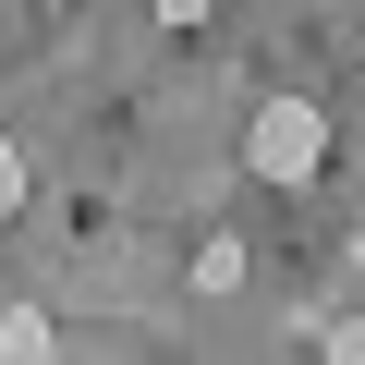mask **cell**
Returning <instances> with one entry per match:
<instances>
[{"mask_svg": "<svg viewBox=\"0 0 365 365\" xmlns=\"http://www.w3.org/2000/svg\"><path fill=\"white\" fill-rule=\"evenodd\" d=\"M317 353H341V365H365V317H317Z\"/></svg>", "mask_w": 365, "mask_h": 365, "instance_id": "cell-4", "label": "cell"}, {"mask_svg": "<svg viewBox=\"0 0 365 365\" xmlns=\"http://www.w3.org/2000/svg\"><path fill=\"white\" fill-rule=\"evenodd\" d=\"M0 353H13V365H49V353H61V329H49L37 304H0Z\"/></svg>", "mask_w": 365, "mask_h": 365, "instance_id": "cell-2", "label": "cell"}, {"mask_svg": "<svg viewBox=\"0 0 365 365\" xmlns=\"http://www.w3.org/2000/svg\"><path fill=\"white\" fill-rule=\"evenodd\" d=\"M13 207H25V146L0 134V220H13Z\"/></svg>", "mask_w": 365, "mask_h": 365, "instance_id": "cell-5", "label": "cell"}, {"mask_svg": "<svg viewBox=\"0 0 365 365\" xmlns=\"http://www.w3.org/2000/svg\"><path fill=\"white\" fill-rule=\"evenodd\" d=\"M182 280H195L207 304H220V292H244V244H232V232H220V244H195V268H182Z\"/></svg>", "mask_w": 365, "mask_h": 365, "instance_id": "cell-3", "label": "cell"}, {"mask_svg": "<svg viewBox=\"0 0 365 365\" xmlns=\"http://www.w3.org/2000/svg\"><path fill=\"white\" fill-rule=\"evenodd\" d=\"M317 158H329V110L317 98H268L244 122V170L256 182H317Z\"/></svg>", "mask_w": 365, "mask_h": 365, "instance_id": "cell-1", "label": "cell"}, {"mask_svg": "<svg viewBox=\"0 0 365 365\" xmlns=\"http://www.w3.org/2000/svg\"><path fill=\"white\" fill-rule=\"evenodd\" d=\"M195 13H207V0H158V25H195Z\"/></svg>", "mask_w": 365, "mask_h": 365, "instance_id": "cell-6", "label": "cell"}]
</instances>
